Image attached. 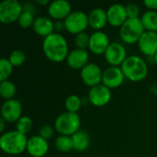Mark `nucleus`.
<instances>
[{
  "label": "nucleus",
  "mask_w": 157,
  "mask_h": 157,
  "mask_svg": "<svg viewBox=\"0 0 157 157\" xmlns=\"http://www.w3.org/2000/svg\"><path fill=\"white\" fill-rule=\"evenodd\" d=\"M42 50L45 56L52 62L61 63L67 59L68 45L65 38L60 33H52L44 38Z\"/></svg>",
  "instance_id": "obj_1"
},
{
  "label": "nucleus",
  "mask_w": 157,
  "mask_h": 157,
  "mask_svg": "<svg viewBox=\"0 0 157 157\" xmlns=\"http://www.w3.org/2000/svg\"><path fill=\"white\" fill-rule=\"evenodd\" d=\"M28 139L26 134L17 131H11L3 133L0 138V147L7 155H17L27 150Z\"/></svg>",
  "instance_id": "obj_2"
},
{
  "label": "nucleus",
  "mask_w": 157,
  "mask_h": 157,
  "mask_svg": "<svg viewBox=\"0 0 157 157\" xmlns=\"http://www.w3.org/2000/svg\"><path fill=\"white\" fill-rule=\"evenodd\" d=\"M121 70L124 76L132 82H140L144 80L148 74V66L144 59L137 55H132L121 64Z\"/></svg>",
  "instance_id": "obj_3"
},
{
  "label": "nucleus",
  "mask_w": 157,
  "mask_h": 157,
  "mask_svg": "<svg viewBox=\"0 0 157 157\" xmlns=\"http://www.w3.org/2000/svg\"><path fill=\"white\" fill-rule=\"evenodd\" d=\"M80 121V116L78 113H72L66 111L59 115L55 120V130L61 135H74L79 131Z\"/></svg>",
  "instance_id": "obj_4"
},
{
  "label": "nucleus",
  "mask_w": 157,
  "mask_h": 157,
  "mask_svg": "<svg viewBox=\"0 0 157 157\" xmlns=\"http://www.w3.org/2000/svg\"><path fill=\"white\" fill-rule=\"evenodd\" d=\"M144 33V28L141 18H128L121 27L120 35L121 40L127 44H133L139 41Z\"/></svg>",
  "instance_id": "obj_5"
},
{
  "label": "nucleus",
  "mask_w": 157,
  "mask_h": 157,
  "mask_svg": "<svg viewBox=\"0 0 157 157\" xmlns=\"http://www.w3.org/2000/svg\"><path fill=\"white\" fill-rule=\"evenodd\" d=\"M23 12V6L17 0H4L0 4V21L11 24L18 20Z\"/></svg>",
  "instance_id": "obj_6"
},
{
  "label": "nucleus",
  "mask_w": 157,
  "mask_h": 157,
  "mask_svg": "<svg viewBox=\"0 0 157 157\" xmlns=\"http://www.w3.org/2000/svg\"><path fill=\"white\" fill-rule=\"evenodd\" d=\"M64 26L68 32L72 34H79L84 32V30L89 25L88 15L83 11H74L64 19Z\"/></svg>",
  "instance_id": "obj_7"
},
{
  "label": "nucleus",
  "mask_w": 157,
  "mask_h": 157,
  "mask_svg": "<svg viewBox=\"0 0 157 157\" xmlns=\"http://www.w3.org/2000/svg\"><path fill=\"white\" fill-rule=\"evenodd\" d=\"M89 102L96 107H103L111 99V91L103 84L90 88L88 92Z\"/></svg>",
  "instance_id": "obj_8"
},
{
  "label": "nucleus",
  "mask_w": 157,
  "mask_h": 157,
  "mask_svg": "<svg viewBox=\"0 0 157 157\" xmlns=\"http://www.w3.org/2000/svg\"><path fill=\"white\" fill-rule=\"evenodd\" d=\"M106 61L112 66L121 65L123 62L127 59V52L125 47L118 42H112L108 47L106 52L104 53Z\"/></svg>",
  "instance_id": "obj_9"
},
{
  "label": "nucleus",
  "mask_w": 157,
  "mask_h": 157,
  "mask_svg": "<svg viewBox=\"0 0 157 157\" xmlns=\"http://www.w3.org/2000/svg\"><path fill=\"white\" fill-rule=\"evenodd\" d=\"M102 75L103 73L101 72L100 67L96 63H87L81 70L82 81L90 87L100 85V82H102Z\"/></svg>",
  "instance_id": "obj_10"
},
{
  "label": "nucleus",
  "mask_w": 157,
  "mask_h": 157,
  "mask_svg": "<svg viewBox=\"0 0 157 157\" xmlns=\"http://www.w3.org/2000/svg\"><path fill=\"white\" fill-rule=\"evenodd\" d=\"M2 118L7 122H17L22 116V106L21 103L17 99L6 100L1 109Z\"/></svg>",
  "instance_id": "obj_11"
},
{
  "label": "nucleus",
  "mask_w": 157,
  "mask_h": 157,
  "mask_svg": "<svg viewBox=\"0 0 157 157\" xmlns=\"http://www.w3.org/2000/svg\"><path fill=\"white\" fill-rule=\"evenodd\" d=\"M140 51L148 57H154L157 52V32L144 31L138 41Z\"/></svg>",
  "instance_id": "obj_12"
},
{
  "label": "nucleus",
  "mask_w": 157,
  "mask_h": 157,
  "mask_svg": "<svg viewBox=\"0 0 157 157\" xmlns=\"http://www.w3.org/2000/svg\"><path fill=\"white\" fill-rule=\"evenodd\" d=\"M124 78L125 76L121 68L111 66L104 71L102 75V83L109 89L116 88L123 83Z\"/></svg>",
  "instance_id": "obj_13"
},
{
  "label": "nucleus",
  "mask_w": 157,
  "mask_h": 157,
  "mask_svg": "<svg viewBox=\"0 0 157 157\" xmlns=\"http://www.w3.org/2000/svg\"><path fill=\"white\" fill-rule=\"evenodd\" d=\"M109 44V39L108 35L103 31L98 30L90 36L88 48L90 52L99 55L106 52Z\"/></svg>",
  "instance_id": "obj_14"
},
{
  "label": "nucleus",
  "mask_w": 157,
  "mask_h": 157,
  "mask_svg": "<svg viewBox=\"0 0 157 157\" xmlns=\"http://www.w3.org/2000/svg\"><path fill=\"white\" fill-rule=\"evenodd\" d=\"M108 22L114 27H121L128 19L126 7L121 4L110 6L107 11Z\"/></svg>",
  "instance_id": "obj_15"
},
{
  "label": "nucleus",
  "mask_w": 157,
  "mask_h": 157,
  "mask_svg": "<svg viewBox=\"0 0 157 157\" xmlns=\"http://www.w3.org/2000/svg\"><path fill=\"white\" fill-rule=\"evenodd\" d=\"M49 150V144L47 140L43 139L40 135H35L28 140L27 151L33 157H43Z\"/></svg>",
  "instance_id": "obj_16"
},
{
  "label": "nucleus",
  "mask_w": 157,
  "mask_h": 157,
  "mask_svg": "<svg viewBox=\"0 0 157 157\" xmlns=\"http://www.w3.org/2000/svg\"><path fill=\"white\" fill-rule=\"evenodd\" d=\"M48 13L52 18L65 19L71 13V5L66 0H54L50 3Z\"/></svg>",
  "instance_id": "obj_17"
},
{
  "label": "nucleus",
  "mask_w": 157,
  "mask_h": 157,
  "mask_svg": "<svg viewBox=\"0 0 157 157\" xmlns=\"http://www.w3.org/2000/svg\"><path fill=\"white\" fill-rule=\"evenodd\" d=\"M88 52L86 50L76 49L69 52L67 56V63L72 69H83L88 63Z\"/></svg>",
  "instance_id": "obj_18"
},
{
  "label": "nucleus",
  "mask_w": 157,
  "mask_h": 157,
  "mask_svg": "<svg viewBox=\"0 0 157 157\" xmlns=\"http://www.w3.org/2000/svg\"><path fill=\"white\" fill-rule=\"evenodd\" d=\"M33 30L40 36L46 38L53 33L54 23L47 17H38L33 23Z\"/></svg>",
  "instance_id": "obj_19"
},
{
  "label": "nucleus",
  "mask_w": 157,
  "mask_h": 157,
  "mask_svg": "<svg viewBox=\"0 0 157 157\" xmlns=\"http://www.w3.org/2000/svg\"><path fill=\"white\" fill-rule=\"evenodd\" d=\"M89 26L94 29H103L108 22L107 12L101 7H96L88 15Z\"/></svg>",
  "instance_id": "obj_20"
},
{
  "label": "nucleus",
  "mask_w": 157,
  "mask_h": 157,
  "mask_svg": "<svg viewBox=\"0 0 157 157\" xmlns=\"http://www.w3.org/2000/svg\"><path fill=\"white\" fill-rule=\"evenodd\" d=\"M72 140L74 144V149L78 152L86 151L90 144V138L88 134L82 130H79L74 135H72Z\"/></svg>",
  "instance_id": "obj_21"
},
{
  "label": "nucleus",
  "mask_w": 157,
  "mask_h": 157,
  "mask_svg": "<svg viewBox=\"0 0 157 157\" xmlns=\"http://www.w3.org/2000/svg\"><path fill=\"white\" fill-rule=\"evenodd\" d=\"M142 23L144 29L147 31L157 32V12L154 10H149L145 12L141 17Z\"/></svg>",
  "instance_id": "obj_22"
},
{
  "label": "nucleus",
  "mask_w": 157,
  "mask_h": 157,
  "mask_svg": "<svg viewBox=\"0 0 157 157\" xmlns=\"http://www.w3.org/2000/svg\"><path fill=\"white\" fill-rule=\"evenodd\" d=\"M55 147L60 152H69L74 149V144L72 137L61 135L55 141Z\"/></svg>",
  "instance_id": "obj_23"
},
{
  "label": "nucleus",
  "mask_w": 157,
  "mask_h": 157,
  "mask_svg": "<svg viewBox=\"0 0 157 157\" xmlns=\"http://www.w3.org/2000/svg\"><path fill=\"white\" fill-rule=\"evenodd\" d=\"M0 94L6 100L13 99L16 94V86L10 81H4L0 84Z\"/></svg>",
  "instance_id": "obj_24"
},
{
  "label": "nucleus",
  "mask_w": 157,
  "mask_h": 157,
  "mask_svg": "<svg viewBox=\"0 0 157 157\" xmlns=\"http://www.w3.org/2000/svg\"><path fill=\"white\" fill-rule=\"evenodd\" d=\"M81 106H82V100L76 95H71L65 100V108L68 112L77 113Z\"/></svg>",
  "instance_id": "obj_25"
},
{
  "label": "nucleus",
  "mask_w": 157,
  "mask_h": 157,
  "mask_svg": "<svg viewBox=\"0 0 157 157\" xmlns=\"http://www.w3.org/2000/svg\"><path fill=\"white\" fill-rule=\"evenodd\" d=\"M13 71V65L8 59L2 58L0 60V81H6Z\"/></svg>",
  "instance_id": "obj_26"
},
{
  "label": "nucleus",
  "mask_w": 157,
  "mask_h": 157,
  "mask_svg": "<svg viewBox=\"0 0 157 157\" xmlns=\"http://www.w3.org/2000/svg\"><path fill=\"white\" fill-rule=\"evenodd\" d=\"M17 131L20 133L27 134L32 128V121L28 116H22L16 124Z\"/></svg>",
  "instance_id": "obj_27"
},
{
  "label": "nucleus",
  "mask_w": 157,
  "mask_h": 157,
  "mask_svg": "<svg viewBox=\"0 0 157 157\" xmlns=\"http://www.w3.org/2000/svg\"><path fill=\"white\" fill-rule=\"evenodd\" d=\"M34 17H33V15L29 12H26V11H23L22 14L20 15L17 22H18V25L23 28V29H28L29 28L30 26H33V23H34Z\"/></svg>",
  "instance_id": "obj_28"
},
{
  "label": "nucleus",
  "mask_w": 157,
  "mask_h": 157,
  "mask_svg": "<svg viewBox=\"0 0 157 157\" xmlns=\"http://www.w3.org/2000/svg\"><path fill=\"white\" fill-rule=\"evenodd\" d=\"M89 40H90V36H88V34L86 32L77 34L75 39V45L77 46V49L86 50L89 46Z\"/></svg>",
  "instance_id": "obj_29"
},
{
  "label": "nucleus",
  "mask_w": 157,
  "mask_h": 157,
  "mask_svg": "<svg viewBox=\"0 0 157 157\" xmlns=\"http://www.w3.org/2000/svg\"><path fill=\"white\" fill-rule=\"evenodd\" d=\"M25 54L19 51V50H15L11 52L9 55V62L13 66H19L25 62Z\"/></svg>",
  "instance_id": "obj_30"
},
{
  "label": "nucleus",
  "mask_w": 157,
  "mask_h": 157,
  "mask_svg": "<svg viewBox=\"0 0 157 157\" xmlns=\"http://www.w3.org/2000/svg\"><path fill=\"white\" fill-rule=\"evenodd\" d=\"M125 7H126L128 18H137L138 17L139 13H140V8L136 4L130 3Z\"/></svg>",
  "instance_id": "obj_31"
},
{
  "label": "nucleus",
  "mask_w": 157,
  "mask_h": 157,
  "mask_svg": "<svg viewBox=\"0 0 157 157\" xmlns=\"http://www.w3.org/2000/svg\"><path fill=\"white\" fill-rule=\"evenodd\" d=\"M53 135V129L50 125H43L40 129V136L45 140H49Z\"/></svg>",
  "instance_id": "obj_32"
},
{
  "label": "nucleus",
  "mask_w": 157,
  "mask_h": 157,
  "mask_svg": "<svg viewBox=\"0 0 157 157\" xmlns=\"http://www.w3.org/2000/svg\"><path fill=\"white\" fill-rule=\"evenodd\" d=\"M144 4L151 10L155 11V9H157V0H144Z\"/></svg>",
  "instance_id": "obj_33"
},
{
  "label": "nucleus",
  "mask_w": 157,
  "mask_h": 157,
  "mask_svg": "<svg viewBox=\"0 0 157 157\" xmlns=\"http://www.w3.org/2000/svg\"><path fill=\"white\" fill-rule=\"evenodd\" d=\"M23 11H26V12H29L31 13L32 15H34V13L36 12V9H35V6L32 5V4H25L23 6Z\"/></svg>",
  "instance_id": "obj_34"
},
{
  "label": "nucleus",
  "mask_w": 157,
  "mask_h": 157,
  "mask_svg": "<svg viewBox=\"0 0 157 157\" xmlns=\"http://www.w3.org/2000/svg\"><path fill=\"white\" fill-rule=\"evenodd\" d=\"M65 29V26H64V22H62L60 20L56 21L54 23V30L58 31V32H61L63 31V29Z\"/></svg>",
  "instance_id": "obj_35"
},
{
  "label": "nucleus",
  "mask_w": 157,
  "mask_h": 157,
  "mask_svg": "<svg viewBox=\"0 0 157 157\" xmlns=\"http://www.w3.org/2000/svg\"><path fill=\"white\" fill-rule=\"evenodd\" d=\"M5 120L3 118L0 119V132H4V129H5Z\"/></svg>",
  "instance_id": "obj_36"
},
{
  "label": "nucleus",
  "mask_w": 157,
  "mask_h": 157,
  "mask_svg": "<svg viewBox=\"0 0 157 157\" xmlns=\"http://www.w3.org/2000/svg\"><path fill=\"white\" fill-rule=\"evenodd\" d=\"M38 4H40V5H46V4H49L50 1L49 0H44V1H40V0H38L37 1Z\"/></svg>",
  "instance_id": "obj_37"
},
{
  "label": "nucleus",
  "mask_w": 157,
  "mask_h": 157,
  "mask_svg": "<svg viewBox=\"0 0 157 157\" xmlns=\"http://www.w3.org/2000/svg\"><path fill=\"white\" fill-rule=\"evenodd\" d=\"M154 61H155V63H157V52L155 54V56H154Z\"/></svg>",
  "instance_id": "obj_38"
}]
</instances>
